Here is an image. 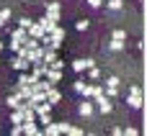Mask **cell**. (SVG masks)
I'll return each instance as SVG.
<instances>
[{
	"mask_svg": "<svg viewBox=\"0 0 147 136\" xmlns=\"http://www.w3.org/2000/svg\"><path fill=\"white\" fill-rule=\"evenodd\" d=\"M127 103H129V108H134V111H140V108L145 105V98H142V87H140V85H132Z\"/></svg>",
	"mask_w": 147,
	"mask_h": 136,
	"instance_id": "obj_1",
	"label": "cell"
},
{
	"mask_svg": "<svg viewBox=\"0 0 147 136\" xmlns=\"http://www.w3.org/2000/svg\"><path fill=\"white\" fill-rule=\"evenodd\" d=\"M47 36H49V49H59V44H62V39H65V31L57 26V28H54L52 33H47Z\"/></svg>",
	"mask_w": 147,
	"mask_h": 136,
	"instance_id": "obj_2",
	"label": "cell"
},
{
	"mask_svg": "<svg viewBox=\"0 0 147 136\" xmlns=\"http://www.w3.org/2000/svg\"><path fill=\"white\" fill-rule=\"evenodd\" d=\"M93 103L98 105V111H101V113H111V111H114V105H111V98H106V95H98Z\"/></svg>",
	"mask_w": 147,
	"mask_h": 136,
	"instance_id": "obj_3",
	"label": "cell"
},
{
	"mask_svg": "<svg viewBox=\"0 0 147 136\" xmlns=\"http://www.w3.org/2000/svg\"><path fill=\"white\" fill-rule=\"evenodd\" d=\"M93 111H96V103H93L90 98H88V100H83V103H80V108H78V113H80L83 118H90V116H93Z\"/></svg>",
	"mask_w": 147,
	"mask_h": 136,
	"instance_id": "obj_4",
	"label": "cell"
},
{
	"mask_svg": "<svg viewBox=\"0 0 147 136\" xmlns=\"http://www.w3.org/2000/svg\"><path fill=\"white\" fill-rule=\"evenodd\" d=\"M44 80H49L52 85L62 80V69H54V67H44Z\"/></svg>",
	"mask_w": 147,
	"mask_h": 136,
	"instance_id": "obj_5",
	"label": "cell"
},
{
	"mask_svg": "<svg viewBox=\"0 0 147 136\" xmlns=\"http://www.w3.org/2000/svg\"><path fill=\"white\" fill-rule=\"evenodd\" d=\"M21 129H23V134H26V136H36V134H41V129L36 126V121H23V123H21Z\"/></svg>",
	"mask_w": 147,
	"mask_h": 136,
	"instance_id": "obj_6",
	"label": "cell"
},
{
	"mask_svg": "<svg viewBox=\"0 0 147 136\" xmlns=\"http://www.w3.org/2000/svg\"><path fill=\"white\" fill-rule=\"evenodd\" d=\"M10 67H13V69H18V72H26V69L31 67V62H28V59H23V57H16V59H10Z\"/></svg>",
	"mask_w": 147,
	"mask_h": 136,
	"instance_id": "obj_7",
	"label": "cell"
},
{
	"mask_svg": "<svg viewBox=\"0 0 147 136\" xmlns=\"http://www.w3.org/2000/svg\"><path fill=\"white\" fill-rule=\"evenodd\" d=\"M47 18L59 23V3H47Z\"/></svg>",
	"mask_w": 147,
	"mask_h": 136,
	"instance_id": "obj_8",
	"label": "cell"
},
{
	"mask_svg": "<svg viewBox=\"0 0 147 136\" xmlns=\"http://www.w3.org/2000/svg\"><path fill=\"white\" fill-rule=\"evenodd\" d=\"M26 39H28V31H26V28H21V26H18V28L13 31V36H10V41H16V44H23Z\"/></svg>",
	"mask_w": 147,
	"mask_h": 136,
	"instance_id": "obj_9",
	"label": "cell"
},
{
	"mask_svg": "<svg viewBox=\"0 0 147 136\" xmlns=\"http://www.w3.org/2000/svg\"><path fill=\"white\" fill-rule=\"evenodd\" d=\"M36 23H41V28H44V33H52L54 28H57V21H52V18H41V21H36Z\"/></svg>",
	"mask_w": 147,
	"mask_h": 136,
	"instance_id": "obj_10",
	"label": "cell"
},
{
	"mask_svg": "<svg viewBox=\"0 0 147 136\" xmlns=\"http://www.w3.org/2000/svg\"><path fill=\"white\" fill-rule=\"evenodd\" d=\"M26 31H28V36H31V39H41V36H44V28H41V23H31Z\"/></svg>",
	"mask_w": 147,
	"mask_h": 136,
	"instance_id": "obj_11",
	"label": "cell"
},
{
	"mask_svg": "<svg viewBox=\"0 0 147 136\" xmlns=\"http://www.w3.org/2000/svg\"><path fill=\"white\" fill-rule=\"evenodd\" d=\"M54 59H57V49H44V57H41V62H44V64L49 67V64H52Z\"/></svg>",
	"mask_w": 147,
	"mask_h": 136,
	"instance_id": "obj_12",
	"label": "cell"
},
{
	"mask_svg": "<svg viewBox=\"0 0 147 136\" xmlns=\"http://www.w3.org/2000/svg\"><path fill=\"white\" fill-rule=\"evenodd\" d=\"M59 98H62V95H59V90H54V87H49V90H47V103H49V105L59 103Z\"/></svg>",
	"mask_w": 147,
	"mask_h": 136,
	"instance_id": "obj_13",
	"label": "cell"
},
{
	"mask_svg": "<svg viewBox=\"0 0 147 136\" xmlns=\"http://www.w3.org/2000/svg\"><path fill=\"white\" fill-rule=\"evenodd\" d=\"M88 67H90L88 59H75V62H72V69H75V72H85Z\"/></svg>",
	"mask_w": 147,
	"mask_h": 136,
	"instance_id": "obj_14",
	"label": "cell"
},
{
	"mask_svg": "<svg viewBox=\"0 0 147 136\" xmlns=\"http://www.w3.org/2000/svg\"><path fill=\"white\" fill-rule=\"evenodd\" d=\"M103 95H106V98H116V95H119V85H106V87H103Z\"/></svg>",
	"mask_w": 147,
	"mask_h": 136,
	"instance_id": "obj_15",
	"label": "cell"
},
{
	"mask_svg": "<svg viewBox=\"0 0 147 136\" xmlns=\"http://www.w3.org/2000/svg\"><path fill=\"white\" fill-rule=\"evenodd\" d=\"M10 123H23V108H13V116H10Z\"/></svg>",
	"mask_w": 147,
	"mask_h": 136,
	"instance_id": "obj_16",
	"label": "cell"
},
{
	"mask_svg": "<svg viewBox=\"0 0 147 136\" xmlns=\"http://www.w3.org/2000/svg\"><path fill=\"white\" fill-rule=\"evenodd\" d=\"M41 134H44V136H57V134H59V131H57V123H47V126L41 129Z\"/></svg>",
	"mask_w": 147,
	"mask_h": 136,
	"instance_id": "obj_17",
	"label": "cell"
},
{
	"mask_svg": "<svg viewBox=\"0 0 147 136\" xmlns=\"http://www.w3.org/2000/svg\"><path fill=\"white\" fill-rule=\"evenodd\" d=\"M121 49H124V41H119V39L109 41V51H121Z\"/></svg>",
	"mask_w": 147,
	"mask_h": 136,
	"instance_id": "obj_18",
	"label": "cell"
},
{
	"mask_svg": "<svg viewBox=\"0 0 147 136\" xmlns=\"http://www.w3.org/2000/svg\"><path fill=\"white\" fill-rule=\"evenodd\" d=\"M36 80L31 77V75H26V72H21V77H18V85H34Z\"/></svg>",
	"mask_w": 147,
	"mask_h": 136,
	"instance_id": "obj_19",
	"label": "cell"
},
{
	"mask_svg": "<svg viewBox=\"0 0 147 136\" xmlns=\"http://www.w3.org/2000/svg\"><path fill=\"white\" fill-rule=\"evenodd\" d=\"M106 5H109V10H121L124 0H106Z\"/></svg>",
	"mask_w": 147,
	"mask_h": 136,
	"instance_id": "obj_20",
	"label": "cell"
},
{
	"mask_svg": "<svg viewBox=\"0 0 147 136\" xmlns=\"http://www.w3.org/2000/svg\"><path fill=\"white\" fill-rule=\"evenodd\" d=\"M88 75H90V82H96L98 77H101V72H98V67L93 64V67H88Z\"/></svg>",
	"mask_w": 147,
	"mask_h": 136,
	"instance_id": "obj_21",
	"label": "cell"
},
{
	"mask_svg": "<svg viewBox=\"0 0 147 136\" xmlns=\"http://www.w3.org/2000/svg\"><path fill=\"white\" fill-rule=\"evenodd\" d=\"M111 39H119V41H124V39H127V33H124L121 28H114V31H111Z\"/></svg>",
	"mask_w": 147,
	"mask_h": 136,
	"instance_id": "obj_22",
	"label": "cell"
},
{
	"mask_svg": "<svg viewBox=\"0 0 147 136\" xmlns=\"http://www.w3.org/2000/svg\"><path fill=\"white\" fill-rule=\"evenodd\" d=\"M23 46H26V49H36V46H39V39H31V36H28V39L23 41Z\"/></svg>",
	"mask_w": 147,
	"mask_h": 136,
	"instance_id": "obj_23",
	"label": "cell"
},
{
	"mask_svg": "<svg viewBox=\"0 0 147 136\" xmlns=\"http://www.w3.org/2000/svg\"><path fill=\"white\" fill-rule=\"evenodd\" d=\"M8 18H10V10H8V8H5V10H0V28L8 23Z\"/></svg>",
	"mask_w": 147,
	"mask_h": 136,
	"instance_id": "obj_24",
	"label": "cell"
},
{
	"mask_svg": "<svg viewBox=\"0 0 147 136\" xmlns=\"http://www.w3.org/2000/svg\"><path fill=\"white\" fill-rule=\"evenodd\" d=\"M88 23H90V21H85V18H80V21L75 23V28H78V31H88Z\"/></svg>",
	"mask_w": 147,
	"mask_h": 136,
	"instance_id": "obj_25",
	"label": "cell"
},
{
	"mask_svg": "<svg viewBox=\"0 0 147 136\" xmlns=\"http://www.w3.org/2000/svg\"><path fill=\"white\" fill-rule=\"evenodd\" d=\"M57 131H59V134H70V123H65V121L57 123Z\"/></svg>",
	"mask_w": 147,
	"mask_h": 136,
	"instance_id": "obj_26",
	"label": "cell"
},
{
	"mask_svg": "<svg viewBox=\"0 0 147 136\" xmlns=\"http://www.w3.org/2000/svg\"><path fill=\"white\" fill-rule=\"evenodd\" d=\"M121 134H127V136H137L140 131H137L134 126H127V129H121Z\"/></svg>",
	"mask_w": 147,
	"mask_h": 136,
	"instance_id": "obj_27",
	"label": "cell"
},
{
	"mask_svg": "<svg viewBox=\"0 0 147 136\" xmlns=\"http://www.w3.org/2000/svg\"><path fill=\"white\" fill-rule=\"evenodd\" d=\"M31 23H34V21H31V18H21V21H18V26H21V28H28V26H31Z\"/></svg>",
	"mask_w": 147,
	"mask_h": 136,
	"instance_id": "obj_28",
	"label": "cell"
},
{
	"mask_svg": "<svg viewBox=\"0 0 147 136\" xmlns=\"http://www.w3.org/2000/svg\"><path fill=\"white\" fill-rule=\"evenodd\" d=\"M49 67H54V69H62V67H65V62H62V59H54Z\"/></svg>",
	"mask_w": 147,
	"mask_h": 136,
	"instance_id": "obj_29",
	"label": "cell"
},
{
	"mask_svg": "<svg viewBox=\"0 0 147 136\" xmlns=\"http://www.w3.org/2000/svg\"><path fill=\"white\" fill-rule=\"evenodd\" d=\"M85 85H88V82H83V80H78V82H75V85H72V87H75V90H78V93H83V87H85Z\"/></svg>",
	"mask_w": 147,
	"mask_h": 136,
	"instance_id": "obj_30",
	"label": "cell"
},
{
	"mask_svg": "<svg viewBox=\"0 0 147 136\" xmlns=\"http://www.w3.org/2000/svg\"><path fill=\"white\" fill-rule=\"evenodd\" d=\"M106 85H119V77H116V75H111V77L106 80Z\"/></svg>",
	"mask_w": 147,
	"mask_h": 136,
	"instance_id": "obj_31",
	"label": "cell"
},
{
	"mask_svg": "<svg viewBox=\"0 0 147 136\" xmlns=\"http://www.w3.org/2000/svg\"><path fill=\"white\" fill-rule=\"evenodd\" d=\"M88 5H90V8H101V5H103V0H88Z\"/></svg>",
	"mask_w": 147,
	"mask_h": 136,
	"instance_id": "obj_32",
	"label": "cell"
},
{
	"mask_svg": "<svg viewBox=\"0 0 147 136\" xmlns=\"http://www.w3.org/2000/svg\"><path fill=\"white\" fill-rule=\"evenodd\" d=\"M8 46H10V49H13V51H16V54H18V49H21V46H23V44H16V41H10V44H8Z\"/></svg>",
	"mask_w": 147,
	"mask_h": 136,
	"instance_id": "obj_33",
	"label": "cell"
},
{
	"mask_svg": "<svg viewBox=\"0 0 147 136\" xmlns=\"http://www.w3.org/2000/svg\"><path fill=\"white\" fill-rule=\"evenodd\" d=\"M0 49H3V41H0Z\"/></svg>",
	"mask_w": 147,
	"mask_h": 136,
	"instance_id": "obj_34",
	"label": "cell"
},
{
	"mask_svg": "<svg viewBox=\"0 0 147 136\" xmlns=\"http://www.w3.org/2000/svg\"><path fill=\"white\" fill-rule=\"evenodd\" d=\"M103 3H106V0H103Z\"/></svg>",
	"mask_w": 147,
	"mask_h": 136,
	"instance_id": "obj_35",
	"label": "cell"
}]
</instances>
